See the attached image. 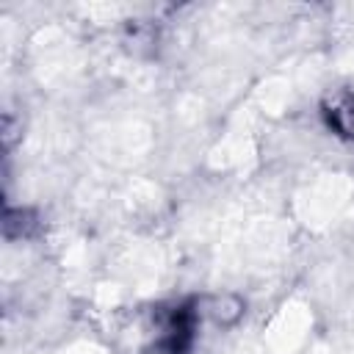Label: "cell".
<instances>
[{
    "instance_id": "1",
    "label": "cell",
    "mask_w": 354,
    "mask_h": 354,
    "mask_svg": "<svg viewBox=\"0 0 354 354\" xmlns=\"http://www.w3.org/2000/svg\"><path fill=\"white\" fill-rule=\"evenodd\" d=\"M199 315L202 310L194 301H180L155 310V332H152L155 354H185L194 343Z\"/></svg>"
},
{
    "instance_id": "2",
    "label": "cell",
    "mask_w": 354,
    "mask_h": 354,
    "mask_svg": "<svg viewBox=\"0 0 354 354\" xmlns=\"http://www.w3.org/2000/svg\"><path fill=\"white\" fill-rule=\"evenodd\" d=\"M324 119L332 133L354 141V91H337L324 102Z\"/></svg>"
},
{
    "instance_id": "3",
    "label": "cell",
    "mask_w": 354,
    "mask_h": 354,
    "mask_svg": "<svg viewBox=\"0 0 354 354\" xmlns=\"http://www.w3.org/2000/svg\"><path fill=\"white\" fill-rule=\"evenodd\" d=\"M199 307H202V313H205L213 324H218V326H235V324L243 318V313H246L243 299L235 296V293L210 296V299H205Z\"/></svg>"
},
{
    "instance_id": "4",
    "label": "cell",
    "mask_w": 354,
    "mask_h": 354,
    "mask_svg": "<svg viewBox=\"0 0 354 354\" xmlns=\"http://www.w3.org/2000/svg\"><path fill=\"white\" fill-rule=\"evenodd\" d=\"M36 227H39V218H36V213L30 207H22V205L11 207V205H6V210H3V235L8 241L30 238L36 232Z\"/></svg>"
}]
</instances>
